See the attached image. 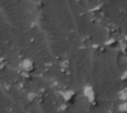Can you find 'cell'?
Wrapping results in <instances>:
<instances>
[{"instance_id":"cell-2","label":"cell","mask_w":127,"mask_h":113,"mask_svg":"<svg viewBox=\"0 0 127 113\" xmlns=\"http://www.w3.org/2000/svg\"><path fill=\"white\" fill-rule=\"evenodd\" d=\"M24 64H25V69H30V68L32 66V64L28 60L25 61V63H24Z\"/></svg>"},{"instance_id":"cell-3","label":"cell","mask_w":127,"mask_h":113,"mask_svg":"<svg viewBox=\"0 0 127 113\" xmlns=\"http://www.w3.org/2000/svg\"><path fill=\"white\" fill-rule=\"evenodd\" d=\"M122 109H123V110H125V111H127V103H126V104H124V105H123V107H122Z\"/></svg>"},{"instance_id":"cell-1","label":"cell","mask_w":127,"mask_h":113,"mask_svg":"<svg viewBox=\"0 0 127 113\" xmlns=\"http://www.w3.org/2000/svg\"><path fill=\"white\" fill-rule=\"evenodd\" d=\"M85 96H86L87 98H88L89 100H92V99H93L94 93H93V91H92V88L88 87V88L85 89Z\"/></svg>"}]
</instances>
